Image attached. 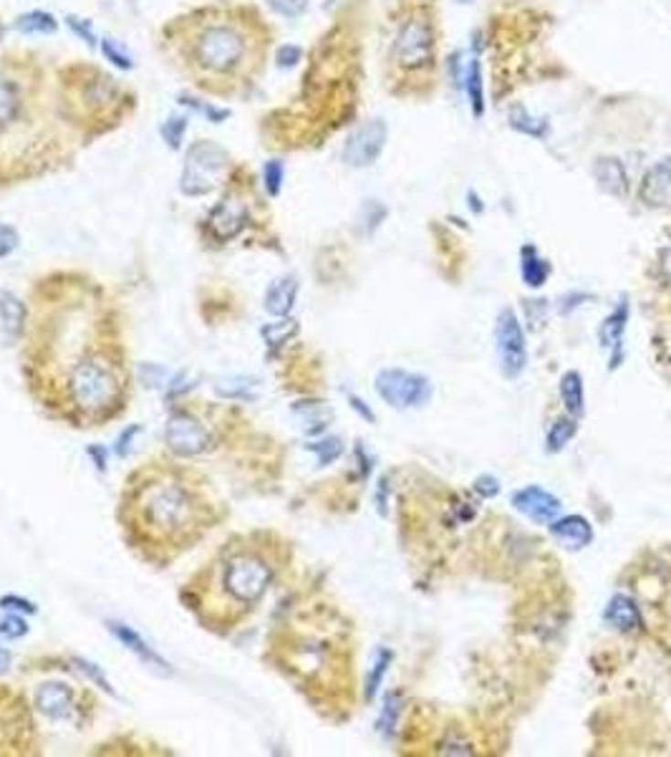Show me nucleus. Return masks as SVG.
<instances>
[{"instance_id":"f257e3e1","label":"nucleus","mask_w":671,"mask_h":757,"mask_svg":"<svg viewBox=\"0 0 671 757\" xmlns=\"http://www.w3.org/2000/svg\"><path fill=\"white\" fill-rule=\"evenodd\" d=\"M185 56L205 79H232L250 61V36L235 18L199 21L185 43Z\"/></svg>"},{"instance_id":"f03ea898","label":"nucleus","mask_w":671,"mask_h":757,"mask_svg":"<svg viewBox=\"0 0 671 757\" xmlns=\"http://www.w3.org/2000/svg\"><path fill=\"white\" fill-rule=\"evenodd\" d=\"M139 520L159 538L185 536L197 526V497L175 480L149 483L139 493Z\"/></svg>"},{"instance_id":"7ed1b4c3","label":"nucleus","mask_w":671,"mask_h":757,"mask_svg":"<svg viewBox=\"0 0 671 757\" xmlns=\"http://www.w3.org/2000/svg\"><path fill=\"white\" fill-rule=\"evenodd\" d=\"M66 394L74 410L84 417H104L114 411L122 400L119 364L101 354L79 358L66 378Z\"/></svg>"},{"instance_id":"20e7f679","label":"nucleus","mask_w":671,"mask_h":757,"mask_svg":"<svg viewBox=\"0 0 671 757\" xmlns=\"http://www.w3.org/2000/svg\"><path fill=\"white\" fill-rule=\"evenodd\" d=\"M273 581V566L258 553H238L222 568V589L232 601L252 606L265 596Z\"/></svg>"},{"instance_id":"39448f33","label":"nucleus","mask_w":671,"mask_h":757,"mask_svg":"<svg viewBox=\"0 0 671 757\" xmlns=\"http://www.w3.org/2000/svg\"><path fill=\"white\" fill-rule=\"evenodd\" d=\"M225 169H228L225 149L212 144V142H197L187 152V162H185V172H182V179H179V189L185 195H189V197L208 195L210 189L220 185V179L225 177Z\"/></svg>"},{"instance_id":"423d86ee","label":"nucleus","mask_w":671,"mask_h":757,"mask_svg":"<svg viewBox=\"0 0 671 757\" xmlns=\"http://www.w3.org/2000/svg\"><path fill=\"white\" fill-rule=\"evenodd\" d=\"M374 389L394 410H420L431 400V381L410 368H381L374 378Z\"/></svg>"},{"instance_id":"0eeeda50","label":"nucleus","mask_w":671,"mask_h":757,"mask_svg":"<svg viewBox=\"0 0 671 757\" xmlns=\"http://www.w3.org/2000/svg\"><path fill=\"white\" fill-rule=\"evenodd\" d=\"M495 348L505 378H517L527 367V341L513 308H503L495 321Z\"/></svg>"},{"instance_id":"6e6552de","label":"nucleus","mask_w":671,"mask_h":757,"mask_svg":"<svg viewBox=\"0 0 671 757\" xmlns=\"http://www.w3.org/2000/svg\"><path fill=\"white\" fill-rule=\"evenodd\" d=\"M394 61L401 69H424L430 66L431 56H434V33H431V23L421 16H414L410 21L401 23V28L397 33V41H394Z\"/></svg>"},{"instance_id":"1a4fd4ad","label":"nucleus","mask_w":671,"mask_h":757,"mask_svg":"<svg viewBox=\"0 0 671 757\" xmlns=\"http://www.w3.org/2000/svg\"><path fill=\"white\" fill-rule=\"evenodd\" d=\"M167 447L179 457H197L212 447V437L208 427L195 420L187 411H175L165 427Z\"/></svg>"},{"instance_id":"9d476101","label":"nucleus","mask_w":671,"mask_h":757,"mask_svg":"<svg viewBox=\"0 0 671 757\" xmlns=\"http://www.w3.org/2000/svg\"><path fill=\"white\" fill-rule=\"evenodd\" d=\"M387 122H381V119H371L367 124L358 126L357 132L346 139V147H344V159H346L348 167H371L387 147Z\"/></svg>"},{"instance_id":"9b49d317","label":"nucleus","mask_w":671,"mask_h":757,"mask_svg":"<svg viewBox=\"0 0 671 757\" xmlns=\"http://www.w3.org/2000/svg\"><path fill=\"white\" fill-rule=\"evenodd\" d=\"M513 507L538 526H550L563 510L558 495L540 487V485H527V487H520L517 493H513Z\"/></svg>"},{"instance_id":"f8f14e48","label":"nucleus","mask_w":671,"mask_h":757,"mask_svg":"<svg viewBox=\"0 0 671 757\" xmlns=\"http://www.w3.org/2000/svg\"><path fill=\"white\" fill-rule=\"evenodd\" d=\"M629 301H626V295H621L616 308L601 324L598 338H601V347L609 351V368H619L623 361V354H626L623 338H626V328H629Z\"/></svg>"},{"instance_id":"ddd939ff","label":"nucleus","mask_w":671,"mask_h":757,"mask_svg":"<svg viewBox=\"0 0 671 757\" xmlns=\"http://www.w3.org/2000/svg\"><path fill=\"white\" fill-rule=\"evenodd\" d=\"M639 197L649 208H669L671 205V157L659 159L654 167L644 175L639 187Z\"/></svg>"},{"instance_id":"4468645a","label":"nucleus","mask_w":671,"mask_h":757,"mask_svg":"<svg viewBox=\"0 0 671 757\" xmlns=\"http://www.w3.org/2000/svg\"><path fill=\"white\" fill-rule=\"evenodd\" d=\"M106 629H109V634L114 636L116 642L122 644V646H126L134 656H139V662L149 664V666H154L159 672H172L167 659H165L162 654L154 652L132 626H126L122 621H106Z\"/></svg>"},{"instance_id":"2eb2a0df","label":"nucleus","mask_w":671,"mask_h":757,"mask_svg":"<svg viewBox=\"0 0 671 757\" xmlns=\"http://www.w3.org/2000/svg\"><path fill=\"white\" fill-rule=\"evenodd\" d=\"M23 114H26V94L21 81H16L11 74H0V134L21 124Z\"/></svg>"},{"instance_id":"dca6fc26","label":"nucleus","mask_w":671,"mask_h":757,"mask_svg":"<svg viewBox=\"0 0 671 757\" xmlns=\"http://www.w3.org/2000/svg\"><path fill=\"white\" fill-rule=\"evenodd\" d=\"M36 709L48 720H69L74 709V689L63 682L43 684L36 692Z\"/></svg>"},{"instance_id":"f3484780","label":"nucleus","mask_w":671,"mask_h":757,"mask_svg":"<svg viewBox=\"0 0 671 757\" xmlns=\"http://www.w3.org/2000/svg\"><path fill=\"white\" fill-rule=\"evenodd\" d=\"M548 528H550V533H553L558 543L568 548V550H583V548L593 543V526L583 516L556 517Z\"/></svg>"},{"instance_id":"a211bd4d","label":"nucleus","mask_w":671,"mask_h":757,"mask_svg":"<svg viewBox=\"0 0 671 757\" xmlns=\"http://www.w3.org/2000/svg\"><path fill=\"white\" fill-rule=\"evenodd\" d=\"M245 218H248L245 205H242L240 200H235V197H225V200L212 210L210 220L208 222H210V230L218 240H230V238H235V235L242 230Z\"/></svg>"},{"instance_id":"6ab92c4d","label":"nucleus","mask_w":671,"mask_h":757,"mask_svg":"<svg viewBox=\"0 0 671 757\" xmlns=\"http://www.w3.org/2000/svg\"><path fill=\"white\" fill-rule=\"evenodd\" d=\"M603 621L609 624L611 629L621 631V634H629V631H636L644 624L641 619V609L636 601L626 596V593H616L611 596L606 609H603Z\"/></svg>"},{"instance_id":"aec40b11","label":"nucleus","mask_w":671,"mask_h":757,"mask_svg":"<svg viewBox=\"0 0 671 757\" xmlns=\"http://www.w3.org/2000/svg\"><path fill=\"white\" fill-rule=\"evenodd\" d=\"M593 179L598 182V187L603 192H609L613 197H623L629 192V175L623 162L616 157H598L593 162Z\"/></svg>"},{"instance_id":"412c9836","label":"nucleus","mask_w":671,"mask_h":757,"mask_svg":"<svg viewBox=\"0 0 671 757\" xmlns=\"http://www.w3.org/2000/svg\"><path fill=\"white\" fill-rule=\"evenodd\" d=\"M295 298H298V281L293 275H283L271 283L268 293H265V311L271 315H278V318H285V315L293 311Z\"/></svg>"},{"instance_id":"4be33fe9","label":"nucleus","mask_w":671,"mask_h":757,"mask_svg":"<svg viewBox=\"0 0 671 757\" xmlns=\"http://www.w3.org/2000/svg\"><path fill=\"white\" fill-rule=\"evenodd\" d=\"M520 273L527 288H543L548 283V278L553 273V265L548 263L546 258L538 252L535 245H523L520 251Z\"/></svg>"},{"instance_id":"5701e85b","label":"nucleus","mask_w":671,"mask_h":757,"mask_svg":"<svg viewBox=\"0 0 671 757\" xmlns=\"http://www.w3.org/2000/svg\"><path fill=\"white\" fill-rule=\"evenodd\" d=\"M560 401L570 417H583L586 411V389H583V377L578 371H566L560 377Z\"/></svg>"},{"instance_id":"b1692460","label":"nucleus","mask_w":671,"mask_h":757,"mask_svg":"<svg viewBox=\"0 0 671 757\" xmlns=\"http://www.w3.org/2000/svg\"><path fill=\"white\" fill-rule=\"evenodd\" d=\"M464 91L470 99V109L473 114L480 119L485 114V81H483V63L477 59H470L464 66Z\"/></svg>"},{"instance_id":"393cba45","label":"nucleus","mask_w":671,"mask_h":757,"mask_svg":"<svg viewBox=\"0 0 671 757\" xmlns=\"http://www.w3.org/2000/svg\"><path fill=\"white\" fill-rule=\"evenodd\" d=\"M26 324V305L8 291H0V326L11 338L23 331Z\"/></svg>"},{"instance_id":"a878e982","label":"nucleus","mask_w":671,"mask_h":757,"mask_svg":"<svg viewBox=\"0 0 671 757\" xmlns=\"http://www.w3.org/2000/svg\"><path fill=\"white\" fill-rule=\"evenodd\" d=\"M576 432H578L576 417H570V414H566V417H558V420L550 424V430H548V434H546V453L548 454L563 453L568 444H570V440L576 437Z\"/></svg>"},{"instance_id":"bb28decb","label":"nucleus","mask_w":671,"mask_h":757,"mask_svg":"<svg viewBox=\"0 0 671 757\" xmlns=\"http://www.w3.org/2000/svg\"><path fill=\"white\" fill-rule=\"evenodd\" d=\"M391 662H394V652H391V649H377L374 659H371V666H368L367 687H364V697H367L368 702L377 699V694L378 689H381V684H384V677H387Z\"/></svg>"},{"instance_id":"cd10ccee","label":"nucleus","mask_w":671,"mask_h":757,"mask_svg":"<svg viewBox=\"0 0 671 757\" xmlns=\"http://www.w3.org/2000/svg\"><path fill=\"white\" fill-rule=\"evenodd\" d=\"M507 122H510V126H513L515 132L527 134V137H533V139H546L548 132H550V126H548L546 119H540V116H533L530 112H525L523 106H515L513 112L507 114Z\"/></svg>"},{"instance_id":"c85d7f7f","label":"nucleus","mask_w":671,"mask_h":757,"mask_svg":"<svg viewBox=\"0 0 671 757\" xmlns=\"http://www.w3.org/2000/svg\"><path fill=\"white\" fill-rule=\"evenodd\" d=\"M295 414H301V420L305 421V424H311L308 427V434H315V432H321L328 424V420H331V410L325 407L324 401H298L293 407Z\"/></svg>"},{"instance_id":"c756f323","label":"nucleus","mask_w":671,"mask_h":757,"mask_svg":"<svg viewBox=\"0 0 671 757\" xmlns=\"http://www.w3.org/2000/svg\"><path fill=\"white\" fill-rule=\"evenodd\" d=\"M255 387L258 381L250 377H235V378H225L215 387V394H220L225 400H245L252 401L255 400Z\"/></svg>"},{"instance_id":"7c9ffc66","label":"nucleus","mask_w":671,"mask_h":757,"mask_svg":"<svg viewBox=\"0 0 671 757\" xmlns=\"http://www.w3.org/2000/svg\"><path fill=\"white\" fill-rule=\"evenodd\" d=\"M16 28L21 33H56L59 31V21L53 18L51 13L46 11H31V13H23L21 18L16 21Z\"/></svg>"},{"instance_id":"2f4dec72","label":"nucleus","mask_w":671,"mask_h":757,"mask_svg":"<svg viewBox=\"0 0 671 757\" xmlns=\"http://www.w3.org/2000/svg\"><path fill=\"white\" fill-rule=\"evenodd\" d=\"M399 715H401V694L399 692H389L384 697V707H381V715H378V732H384L387 737L394 735L397 730Z\"/></svg>"},{"instance_id":"473e14b6","label":"nucleus","mask_w":671,"mask_h":757,"mask_svg":"<svg viewBox=\"0 0 671 757\" xmlns=\"http://www.w3.org/2000/svg\"><path fill=\"white\" fill-rule=\"evenodd\" d=\"M262 338H265V344L268 347H283L285 341H291V338L298 334V324H295L293 318H285V321H278V324H268V326L261 328Z\"/></svg>"},{"instance_id":"72a5a7b5","label":"nucleus","mask_w":671,"mask_h":757,"mask_svg":"<svg viewBox=\"0 0 671 757\" xmlns=\"http://www.w3.org/2000/svg\"><path fill=\"white\" fill-rule=\"evenodd\" d=\"M308 450L315 453V457H318V463L321 464H331L341 457V453H344V442L338 440V437H325V440L308 444Z\"/></svg>"},{"instance_id":"f704fd0d","label":"nucleus","mask_w":671,"mask_h":757,"mask_svg":"<svg viewBox=\"0 0 671 757\" xmlns=\"http://www.w3.org/2000/svg\"><path fill=\"white\" fill-rule=\"evenodd\" d=\"M384 218H387V208H384L381 202L368 200L367 205L361 208V215H358V220H361V230L371 235V232L377 230L378 225L384 222Z\"/></svg>"},{"instance_id":"c9c22d12","label":"nucleus","mask_w":671,"mask_h":757,"mask_svg":"<svg viewBox=\"0 0 671 757\" xmlns=\"http://www.w3.org/2000/svg\"><path fill=\"white\" fill-rule=\"evenodd\" d=\"M74 664L79 666V669H81V672L86 674V677H89V679H91V682L96 684V687H99V689H101V692H106L109 697H116V689L112 687V682L106 679V674L101 672V669H99L96 664H91L89 659H84V656H76Z\"/></svg>"},{"instance_id":"e433bc0d","label":"nucleus","mask_w":671,"mask_h":757,"mask_svg":"<svg viewBox=\"0 0 671 757\" xmlns=\"http://www.w3.org/2000/svg\"><path fill=\"white\" fill-rule=\"evenodd\" d=\"M185 129H187V116H169L167 122L162 124V137L172 149H179L182 137H185Z\"/></svg>"},{"instance_id":"4c0bfd02","label":"nucleus","mask_w":671,"mask_h":757,"mask_svg":"<svg viewBox=\"0 0 671 757\" xmlns=\"http://www.w3.org/2000/svg\"><path fill=\"white\" fill-rule=\"evenodd\" d=\"M262 182H265V189H268L271 197L281 195V187H283V162L271 159V162L262 167Z\"/></svg>"},{"instance_id":"58836bf2","label":"nucleus","mask_w":671,"mask_h":757,"mask_svg":"<svg viewBox=\"0 0 671 757\" xmlns=\"http://www.w3.org/2000/svg\"><path fill=\"white\" fill-rule=\"evenodd\" d=\"M142 434V424H129L126 430L119 432V437L114 442V454L116 457H129L132 447H134V440Z\"/></svg>"},{"instance_id":"ea45409f","label":"nucleus","mask_w":671,"mask_h":757,"mask_svg":"<svg viewBox=\"0 0 671 757\" xmlns=\"http://www.w3.org/2000/svg\"><path fill=\"white\" fill-rule=\"evenodd\" d=\"M101 53H104L106 59L114 63V66H119V69H124V71L132 69V59H129V53L119 46V41L104 38V41H101Z\"/></svg>"},{"instance_id":"a19ab883","label":"nucleus","mask_w":671,"mask_h":757,"mask_svg":"<svg viewBox=\"0 0 671 757\" xmlns=\"http://www.w3.org/2000/svg\"><path fill=\"white\" fill-rule=\"evenodd\" d=\"M26 634H28V624L18 613H11V616L0 621V636L3 639H21Z\"/></svg>"},{"instance_id":"79ce46f5","label":"nucleus","mask_w":671,"mask_h":757,"mask_svg":"<svg viewBox=\"0 0 671 757\" xmlns=\"http://www.w3.org/2000/svg\"><path fill=\"white\" fill-rule=\"evenodd\" d=\"M268 5L285 18H298L308 8V0H268Z\"/></svg>"},{"instance_id":"37998d69","label":"nucleus","mask_w":671,"mask_h":757,"mask_svg":"<svg viewBox=\"0 0 671 757\" xmlns=\"http://www.w3.org/2000/svg\"><path fill=\"white\" fill-rule=\"evenodd\" d=\"M18 242H21L18 230L11 228V225H5V222H0V258H8L18 248Z\"/></svg>"},{"instance_id":"c03bdc74","label":"nucleus","mask_w":671,"mask_h":757,"mask_svg":"<svg viewBox=\"0 0 671 757\" xmlns=\"http://www.w3.org/2000/svg\"><path fill=\"white\" fill-rule=\"evenodd\" d=\"M66 23H69V28H71L76 36H81V38H84L91 48H94L96 38H94V31H91V21H86V18H76V16H69Z\"/></svg>"},{"instance_id":"a18cd8bd","label":"nucleus","mask_w":671,"mask_h":757,"mask_svg":"<svg viewBox=\"0 0 671 757\" xmlns=\"http://www.w3.org/2000/svg\"><path fill=\"white\" fill-rule=\"evenodd\" d=\"M182 104H187V106H192V109L202 112V114L208 116L210 122H220V119H228V116H230L228 109H212V106H208V104H197L195 99H187V96H182Z\"/></svg>"},{"instance_id":"49530a36","label":"nucleus","mask_w":671,"mask_h":757,"mask_svg":"<svg viewBox=\"0 0 671 757\" xmlns=\"http://www.w3.org/2000/svg\"><path fill=\"white\" fill-rule=\"evenodd\" d=\"M301 56H304V51H301L298 46H293V43L281 46V51H278V66H283V69H293L295 63L301 61Z\"/></svg>"},{"instance_id":"de8ad7c7","label":"nucleus","mask_w":671,"mask_h":757,"mask_svg":"<svg viewBox=\"0 0 671 757\" xmlns=\"http://www.w3.org/2000/svg\"><path fill=\"white\" fill-rule=\"evenodd\" d=\"M0 609L21 611V613H36V606H33L31 601L18 599V596H3V599H0Z\"/></svg>"},{"instance_id":"09e8293b","label":"nucleus","mask_w":671,"mask_h":757,"mask_svg":"<svg viewBox=\"0 0 671 757\" xmlns=\"http://www.w3.org/2000/svg\"><path fill=\"white\" fill-rule=\"evenodd\" d=\"M474 490L483 495V497H495V495L500 493V483L495 477H490V474H480L474 480Z\"/></svg>"},{"instance_id":"8fccbe9b","label":"nucleus","mask_w":671,"mask_h":757,"mask_svg":"<svg viewBox=\"0 0 671 757\" xmlns=\"http://www.w3.org/2000/svg\"><path fill=\"white\" fill-rule=\"evenodd\" d=\"M348 404H351V410L357 411V414H361V417H364V420H367V421H377V417H374V411H371L367 407V401L358 400L357 394H348Z\"/></svg>"},{"instance_id":"3c124183","label":"nucleus","mask_w":671,"mask_h":757,"mask_svg":"<svg viewBox=\"0 0 671 757\" xmlns=\"http://www.w3.org/2000/svg\"><path fill=\"white\" fill-rule=\"evenodd\" d=\"M89 457H91V463H94L96 470H101V473H106V450L104 447H96V444H91L89 450Z\"/></svg>"},{"instance_id":"603ef678","label":"nucleus","mask_w":671,"mask_h":757,"mask_svg":"<svg viewBox=\"0 0 671 757\" xmlns=\"http://www.w3.org/2000/svg\"><path fill=\"white\" fill-rule=\"evenodd\" d=\"M661 273L666 278V283L671 285V248H666L661 255Z\"/></svg>"},{"instance_id":"864d4df0","label":"nucleus","mask_w":671,"mask_h":757,"mask_svg":"<svg viewBox=\"0 0 671 757\" xmlns=\"http://www.w3.org/2000/svg\"><path fill=\"white\" fill-rule=\"evenodd\" d=\"M11 664H13V656H11V652H8V649H3V646H0V674L11 672Z\"/></svg>"}]
</instances>
